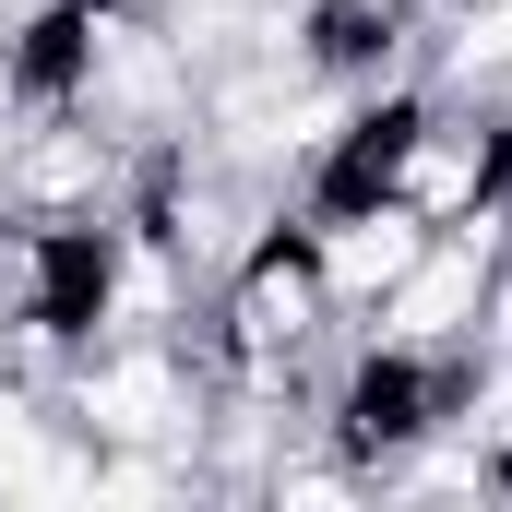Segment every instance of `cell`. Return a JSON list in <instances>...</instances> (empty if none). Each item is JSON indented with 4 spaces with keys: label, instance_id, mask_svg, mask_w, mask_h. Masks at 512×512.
I'll return each instance as SVG.
<instances>
[{
    "label": "cell",
    "instance_id": "1",
    "mask_svg": "<svg viewBox=\"0 0 512 512\" xmlns=\"http://www.w3.org/2000/svg\"><path fill=\"white\" fill-rule=\"evenodd\" d=\"M382 191L405 215H429V227H465V215H489L512 191V131L477 120V108H453V96H417L405 131H393V167Z\"/></svg>",
    "mask_w": 512,
    "mask_h": 512
},
{
    "label": "cell",
    "instance_id": "2",
    "mask_svg": "<svg viewBox=\"0 0 512 512\" xmlns=\"http://www.w3.org/2000/svg\"><path fill=\"white\" fill-rule=\"evenodd\" d=\"M298 239H310V274L346 322L382 310V286L429 251V215H405L393 191H358V203H298Z\"/></svg>",
    "mask_w": 512,
    "mask_h": 512
},
{
    "label": "cell",
    "instance_id": "3",
    "mask_svg": "<svg viewBox=\"0 0 512 512\" xmlns=\"http://www.w3.org/2000/svg\"><path fill=\"white\" fill-rule=\"evenodd\" d=\"M501 203H512V191H501Z\"/></svg>",
    "mask_w": 512,
    "mask_h": 512
}]
</instances>
